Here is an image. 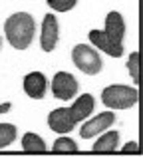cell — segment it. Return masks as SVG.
Returning a JSON list of instances; mask_svg holds the SVG:
<instances>
[{
  "label": "cell",
  "mask_w": 143,
  "mask_h": 157,
  "mask_svg": "<svg viewBox=\"0 0 143 157\" xmlns=\"http://www.w3.org/2000/svg\"><path fill=\"white\" fill-rule=\"evenodd\" d=\"M4 34L6 40L10 42L12 48L16 50H26L32 44L36 34V22L28 12H16L8 16L4 22Z\"/></svg>",
  "instance_id": "cell-1"
},
{
  "label": "cell",
  "mask_w": 143,
  "mask_h": 157,
  "mask_svg": "<svg viewBox=\"0 0 143 157\" xmlns=\"http://www.w3.org/2000/svg\"><path fill=\"white\" fill-rule=\"evenodd\" d=\"M137 100H139V92L121 84H111L101 92V101L107 109H129L137 104Z\"/></svg>",
  "instance_id": "cell-2"
},
{
  "label": "cell",
  "mask_w": 143,
  "mask_h": 157,
  "mask_svg": "<svg viewBox=\"0 0 143 157\" xmlns=\"http://www.w3.org/2000/svg\"><path fill=\"white\" fill-rule=\"evenodd\" d=\"M72 62L80 72L88 74V76H96L103 68L101 56L97 54V50H93L88 44H76L72 48Z\"/></svg>",
  "instance_id": "cell-3"
},
{
  "label": "cell",
  "mask_w": 143,
  "mask_h": 157,
  "mask_svg": "<svg viewBox=\"0 0 143 157\" xmlns=\"http://www.w3.org/2000/svg\"><path fill=\"white\" fill-rule=\"evenodd\" d=\"M50 90L56 100H73L76 94L80 92V84L70 72H58L52 78Z\"/></svg>",
  "instance_id": "cell-4"
},
{
  "label": "cell",
  "mask_w": 143,
  "mask_h": 157,
  "mask_svg": "<svg viewBox=\"0 0 143 157\" xmlns=\"http://www.w3.org/2000/svg\"><path fill=\"white\" fill-rule=\"evenodd\" d=\"M113 121H115V113H113L111 109L101 111V113H97L96 117L88 119V121L81 125L80 135H81L84 139L97 137V135H101L103 131H107V129H109V125H113Z\"/></svg>",
  "instance_id": "cell-5"
},
{
  "label": "cell",
  "mask_w": 143,
  "mask_h": 157,
  "mask_svg": "<svg viewBox=\"0 0 143 157\" xmlns=\"http://www.w3.org/2000/svg\"><path fill=\"white\" fill-rule=\"evenodd\" d=\"M60 38V26L56 14H46L42 20V30H40V46L44 52H52Z\"/></svg>",
  "instance_id": "cell-6"
},
{
  "label": "cell",
  "mask_w": 143,
  "mask_h": 157,
  "mask_svg": "<svg viewBox=\"0 0 143 157\" xmlns=\"http://www.w3.org/2000/svg\"><path fill=\"white\" fill-rule=\"evenodd\" d=\"M48 125H50L52 131L66 135L76 127V119L72 117L70 107H58V109H52L48 113Z\"/></svg>",
  "instance_id": "cell-7"
},
{
  "label": "cell",
  "mask_w": 143,
  "mask_h": 157,
  "mask_svg": "<svg viewBox=\"0 0 143 157\" xmlns=\"http://www.w3.org/2000/svg\"><path fill=\"white\" fill-rule=\"evenodd\" d=\"M22 88H24V94L32 100H42L46 96V90H48V80L42 72H30L24 76V82H22Z\"/></svg>",
  "instance_id": "cell-8"
},
{
  "label": "cell",
  "mask_w": 143,
  "mask_h": 157,
  "mask_svg": "<svg viewBox=\"0 0 143 157\" xmlns=\"http://www.w3.org/2000/svg\"><path fill=\"white\" fill-rule=\"evenodd\" d=\"M88 36H89V42H92L97 50L105 52L107 56H111V58L123 56V46H121V44H115L103 30H89Z\"/></svg>",
  "instance_id": "cell-9"
},
{
  "label": "cell",
  "mask_w": 143,
  "mask_h": 157,
  "mask_svg": "<svg viewBox=\"0 0 143 157\" xmlns=\"http://www.w3.org/2000/svg\"><path fill=\"white\" fill-rule=\"evenodd\" d=\"M103 32L115 44H121V46H123V38H125V32H127L123 16H121L119 12L111 10L107 16H105V28H103Z\"/></svg>",
  "instance_id": "cell-10"
},
{
  "label": "cell",
  "mask_w": 143,
  "mask_h": 157,
  "mask_svg": "<svg viewBox=\"0 0 143 157\" xmlns=\"http://www.w3.org/2000/svg\"><path fill=\"white\" fill-rule=\"evenodd\" d=\"M93 109H96V100H93V96L92 94H81V96H77V100L73 101V105L70 107V113L77 123V121L88 119L89 115L93 113Z\"/></svg>",
  "instance_id": "cell-11"
},
{
  "label": "cell",
  "mask_w": 143,
  "mask_h": 157,
  "mask_svg": "<svg viewBox=\"0 0 143 157\" xmlns=\"http://www.w3.org/2000/svg\"><path fill=\"white\" fill-rule=\"evenodd\" d=\"M117 147H119V131L107 129L101 135H97V139L92 145V151L93 153H113Z\"/></svg>",
  "instance_id": "cell-12"
},
{
  "label": "cell",
  "mask_w": 143,
  "mask_h": 157,
  "mask_svg": "<svg viewBox=\"0 0 143 157\" xmlns=\"http://www.w3.org/2000/svg\"><path fill=\"white\" fill-rule=\"evenodd\" d=\"M22 149L26 151V153H32V155L48 153V145H46V141H44V139L40 137L38 133H32V131L24 133V137H22Z\"/></svg>",
  "instance_id": "cell-13"
},
{
  "label": "cell",
  "mask_w": 143,
  "mask_h": 157,
  "mask_svg": "<svg viewBox=\"0 0 143 157\" xmlns=\"http://www.w3.org/2000/svg\"><path fill=\"white\" fill-rule=\"evenodd\" d=\"M52 151H54V153H77V151H80V145H77L72 137L60 135L54 141V145H52Z\"/></svg>",
  "instance_id": "cell-14"
},
{
  "label": "cell",
  "mask_w": 143,
  "mask_h": 157,
  "mask_svg": "<svg viewBox=\"0 0 143 157\" xmlns=\"http://www.w3.org/2000/svg\"><path fill=\"white\" fill-rule=\"evenodd\" d=\"M16 135H18V129L14 123H0V149L12 145L16 141Z\"/></svg>",
  "instance_id": "cell-15"
},
{
  "label": "cell",
  "mask_w": 143,
  "mask_h": 157,
  "mask_svg": "<svg viewBox=\"0 0 143 157\" xmlns=\"http://www.w3.org/2000/svg\"><path fill=\"white\" fill-rule=\"evenodd\" d=\"M127 70L133 84H139V52H131L127 58Z\"/></svg>",
  "instance_id": "cell-16"
},
{
  "label": "cell",
  "mask_w": 143,
  "mask_h": 157,
  "mask_svg": "<svg viewBox=\"0 0 143 157\" xmlns=\"http://www.w3.org/2000/svg\"><path fill=\"white\" fill-rule=\"evenodd\" d=\"M48 6H50L52 10H56V12H68V10H72V8L76 6V0H62V2H58V0H50Z\"/></svg>",
  "instance_id": "cell-17"
},
{
  "label": "cell",
  "mask_w": 143,
  "mask_h": 157,
  "mask_svg": "<svg viewBox=\"0 0 143 157\" xmlns=\"http://www.w3.org/2000/svg\"><path fill=\"white\" fill-rule=\"evenodd\" d=\"M121 151H123V153H133L135 155V153H139V143L137 141H127L123 147H121Z\"/></svg>",
  "instance_id": "cell-18"
},
{
  "label": "cell",
  "mask_w": 143,
  "mask_h": 157,
  "mask_svg": "<svg viewBox=\"0 0 143 157\" xmlns=\"http://www.w3.org/2000/svg\"><path fill=\"white\" fill-rule=\"evenodd\" d=\"M10 104H8V101H6V104H0V113H6V111H10Z\"/></svg>",
  "instance_id": "cell-19"
},
{
  "label": "cell",
  "mask_w": 143,
  "mask_h": 157,
  "mask_svg": "<svg viewBox=\"0 0 143 157\" xmlns=\"http://www.w3.org/2000/svg\"><path fill=\"white\" fill-rule=\"evenodd\" d=\"M0 44H2V40H0Z\"/></svg>",
  "instance_id": "cell-20"
}]
</instances>
